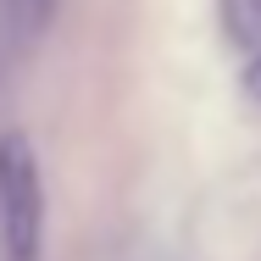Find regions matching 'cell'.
Instances as JSON below:
<instances>
[{
  "label": "cell",
  "mask_w": 261,
  "mask_h": 261,
  "mask_svg": "<svg viewBox=\"0 0 261 261\" xmlns=\"http://www.w3.org/2000/svg\"><path fill=\"white\" fill-rule=\"evenodd\" d=\"M217 22L233 50L261 56V0H217Z\"/></svg>",
  "instance_id": "7a4b0ae2"
},
{
  "label": "cell",
  "mask_w": 261,
  "mask_h": 261,
  "mask_svg": "<svg viewBox=\"0 0 261 261\" xmlns=\"http://www.w3.org/2000/svg\"><path fill=\"white\" fill-rule=\"evenodd\" d=\"M0 17H6V34H17L22 45L39 39L56 17V0H0Z\"/></svg>",
  "instance_id": "3957f363"
},
{
  "label": "cell",
  "mask_w": 261,
  "mask_h": 261,
  "mask_svg": "<svg viewBox=\"0 0 261 261\" xmlns=\"http://www.w3.org/2000/svg\"><path fill=\"white\" fill-rule=\"evenodd\" d=\"M245 95L261 100V56H250V67H245Z\"/></svg>",
  "instance_id": "277c9868"
},
{
  "label": "cell",
  "mask_w": 261,
  "mask_h": 261,
  "mask_svg": "<svg viewBox=\"0 0 261 261\" xmlns=\"http://www.w3.org/2000/svg\"><path fill=\"white\" fill-rule=\"evenodd\" d=\"M0 250L6 261H39L45 250V172L22 128L0 134Z\"/></svg>",
  "instance_id": "6da1fadb"
}]
</instances>
